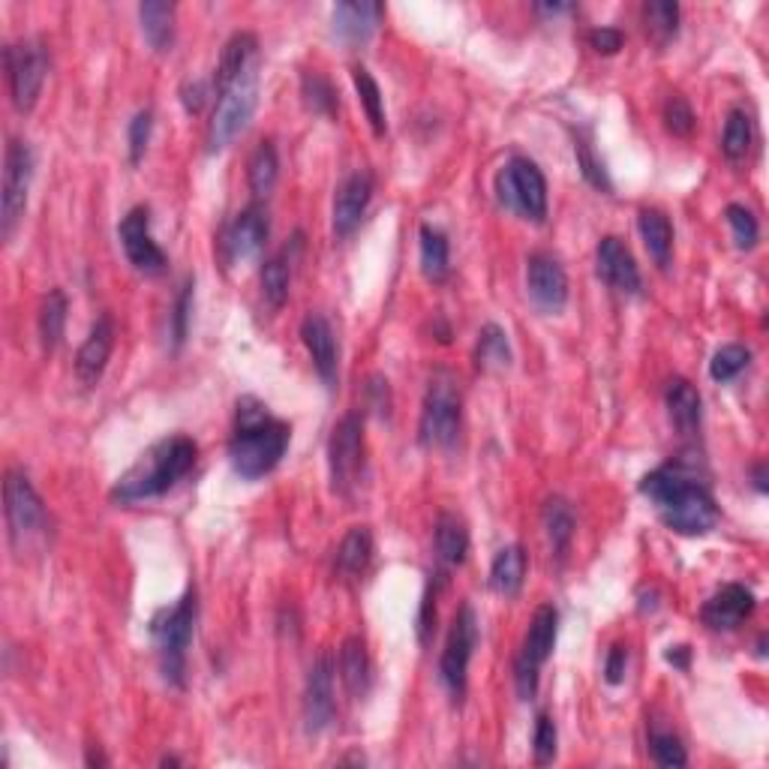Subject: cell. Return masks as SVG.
I'll return each instance as SVG.
<instances>
[{"mask_svg":"<svg viewBox=\"0 0 769 769\" xmlns=\"http://www.w3.org/2000/svg\"><path fill=\"white\" fill-rule=\"evenodd\" d=\"M328 472L331 490L339 497H349L364 476V419L358 412H349L331 433Z\"/></svg>","mask_w":769,"mask_h":769,"instance_id":"cell-12","label":"cell"},{"mask_svg":"<svg viewBox=\"0 0 769 769\" xmlns=\"http://www.w3.org/2000/svg\"><path fill=\"white\" fill-rule=\"evenodd\" d=\"M211 88L214 85H208V81H187L181 88V102H183V109L190 114H199L204 109V102H208V93H211Z\"/></svg>","mask_w":769,"mask_h":769,"instance_id":"cell-52","label":"cell"},{"mask_svg":"<svg viewBox=\"0 0 769 769\" xmlns=\"http://www.w3.org/2000/svg\"><path fill=\"white\" fill-rule=\"evenodd\" d=\"M694 124H698L694 112H691V105L682 97H670L665 102V126H668L673 136L689 138L694 133Z\"/></svg>","mask_w":769,"mask_h":769,"instance_id":"cell-48","label":"cell"},{"mask_svg":"<svg viewBox=\"0 0 769 769\" xmlns=\"http://www.w3.org/2000/svg\"><path fill=\"white\" fill-rule=\"evenodd\" d=\"M433 544H436V559L439 566L454 568L460 566L469 554V530L457 514H439L436 521V532H433Z\"/></svg>","mask_w":769,"mask_h":769,"instance_id":"cell-27","label":"cell"},{"mask_svg":"<svg viewBox=\"0 0 769 769\" xmlns=\"http://www.w3.org/2000/svg\"><path fill=\"white\" fill-rule=\"evenodd\" d=\"M178 764H181L178 758H163V767H178Z\"/></svg>","mask_w":769,"mask_h":769,"instance_id":"cell-59","label":"cell"},{"mask_svg":"<svg viewBox=\"0 0 769 769\" xmlns=\"http://www.w3.org/2000/svg\"><path fill=\"white\" fill-rule=\"evenodd\" d=\"M755 613V592L743 583H727L703 604L701 620L715 632H731Z\"/></svg>","mask_w":769,"mask_h":769,"instance_id":"cell-20","label":"cell"},{"mask_svg":"<svg viewBox=\"0 0 769 769\" xmlns=\"http://www.w3.org/2000/svg\"><path fill=\"white\" fill-rule=\"evenodd\" d=\"M556 722L547 713L535 718V736H532V751H535V764L547 767L556 758Z\"/></svg>","mask_w":769,"mask_h":769,"instance_id":"cell-45","label":"cell"},{"mask_svg":"<svg viewBox=\"0 0 769 769\" xmlns=\"http://www.w3.org/2000/svg\"><path fill=\"white\" fill-rule=\"evenodd\" d=\"M625 665H628V649H625L623 644H616L608 653V665H604V679L611 682V686H620L625 679Z\"/></svg>","mask_w":769,"mask_h":769,"instance_id":"cell-54","label":"cell"},{"mask_svg":"<svg viewBox=\"0 0 769 769\" xmlns=\"http://www.w3.org/2000/svg\"><path fill=\"white\" fill-rule=\"evenodd\" d=\"M544 530H547V538H550L554 554H566L568 544L575 538L577 521L575 511H571V505H568L562 497H554L544 502Z\"/></svg>","mask_w":769,"mask_h":769,"instance_id":"cell-34","label":"cell"},{"mask_svg":"<svg viewBox=\"0 0 769 769\" xmlns=\"http://www.w3.org/2000/svg\"><path fill=\"white\" fill-rule=\"evenodd\" d=\"M277 175H280V159H277V147L274 142H259L253 157H249V192L256 199H268L277 187Z\"/></svg>","mask_w":769,"mask_h":769,"instance_id":"cell-33","label":"cell"},{"mask_svg":"<svg viewBox=\"0 0 769 769\" xmlns=\"http://www.w3.org/2000/svg\"><path fill=\"white\" fill-rule=\"evenodd\" d=\"M34 181V151L22 138H12L3 154V190H0V235L12 238L27 208V192Z\"/></svg>","mask_w":769,"mask_h":769,"instance_id":"cell-11","label":"cell"},{"mask_svg":"<svg viewBox=\"0 0 769 769\" xmlns=\"http://www.w3.org/2000/svg\"><path fill=\"white\" fill-rule=\"evenodd\" d=\"M7 81H10L12 105L19 112H31L40 100V91L48 76V46L43 40H19L3 48Z\"/></svg>","mask_w":769,"mask_h":769,"instance_id":"cell-8","label":"cell"},{"mask_svg":"<svg viewBox=\"0 0 769 769\" xmlns=\"http://www.w3.org/2000/svg\"><path fill=\"white\" fill-rule=\"evenodd\" d=\"M748 361H751V352L746 346H739V343H731V346H722L713 355L710 376H713L715 382H731V379H736V376L746 370Z\"/></svg>","mask_w":769,"mask_h":769,"instance_id":"cell-42","label":"cell"},{"mask_svg":"<svg viewBox=\"0 0 769 769\" xmlns=\"http://www.w3.org/2000/svg\"><path fill=\"white\" fill-rule=\"evenodd\" d=\"M367 397H370V409H376L379 415H388V409H391V388H388V379H382V376H370V382H367Z\"/></svg>","mask_w":769,"mask_h":769,"instance_id":"cell-53","label":"cell"},{"mask_svg":"<svg viewBox=\"0 0 769 769\" xmlns=\"http://www.w3.org/2000/svg\"><path fill=\"white\" fill-rule=\"evenodd\" d=\"M464 431V397L452 370H436L427 382L421 409V442L431 448H454Z\"/></svg>","mask_w":769,"mask_h":769,"instance_id":"cell-5","label":"cell"},{"mask_svg":"<svg viewBox=\"0 0 769 769\" xmlns=\"http://www.w3.org/2000/svg\"><path fill=\"white\" fill-rule=\"evenodd\" d=\"M88 767H105V758H102V755H93L91 751V755H88Z\"/></svg>","mask_w":769,"mask_h":769,"instance_id":"cell-58","label":"cell"},{"mask_svg":"<svg viewBox=\"0 0 769 769\" xmlns=\"http://www.w3.org/2000/svg\"><path fill=\"white\" fill-rule=\"evenodd\" d=\"M256 52H259V40H256V34L241 31V34H235L232 40H229L226 48H223V55H220V64H216L214 79H211L216 97L226 91L229 85H235L247 69H253Z\"/></svg>","mask_w":769,"mask_h":769,"instance_id":"cell-24","label":"cell"},{"mask_svg":"<svg viewBox=\"0 0 769 769\" xmlns=\"http://www.w3.org/2000/svg\"><path fill=\"white\" fill-rule=\"evenodd\" d=\"M301 97H304L310 112L328 114V118L337 112V91H334V85H331L325 76H319V73H304V79H301Z\"/></svg>","mask_w":769,"mask_h":769,"instance_id":"cell-41","label":"cell"},{"mask_svg":"<svg viewBox=\"0 0 769 769\" xmlns=\"http://www.w3.org/2000/svg\"><path fill=\"white\" fill-rule=\"evenodd\" d=\"M575 154H577V166H580V171H583V178H587L592 187L611 192L613 183H611V178H608V169H604V163H601V159L592 154L589 142H577Z\"/></svg>","mask_w":769,"mask_h":769,"instance_id":"cell-46","label":"cell"},{"mask_svg":"<svg viewBox=\"0 0 769 769\" xmlns=\"http://www.w3.org/2000/svg\"><path fill=\"white\" fill-rule=\"evenodd\" d=\"M646 31L656 36L658 43H668L679 31V7L670 0H653L644 10Z\"/></svg>","mask_w":769,"mask_h":769,"instance_id":"cell-40","label":"cell"},{"mask_svg":"<svg viewBox=\"0 0 769 769\" xmlns=\"http://www.w3.org/2000/svg\"><path fill=\"white\" fill-rule=\"evenodd\" d=\"M595 271L604 283L623 294H640V271L634 261L632 249L625 247L620 238H601L595 249Z\"/></svg>","mask_w":769,"mask_h":769,"instance_id":"cell-19","label":"cell"},{"mask_svg":"<svg viewBox=\"0 0 769 769\" xmlns=\"http://www.w3.org/2000/svg\"><path fill=\"white\" fill-rule=\"evenodd\" d=\"M289 261L292 259H286L283 249V253H277V256H271V259L261 265V294H265V301H268L271 310H280L286 304V298H289V283H292Z\"/></svg>","mask_w":769,"mask_h":769,"instance_id":"cell-36","label":"cell"},{"mask_svg":"<svg viewBox=\"0 0 769 769\" xmlns=\"http://www.w3.org/2000/svg\"><path fill=\"white\" fill-rule=\"evenodd\" d=\"M301 339H304L319 376L328 384H334V379H337V339H334L328 319L319 316V313H310L301 322Z\"/></svg>","mask_w":769,"mask_h":769,"instance_id":"cell-23","label":"cell"},{"mask_svg":"<svg viewBox=\"0 0 769 769\" xmlns=\"http://www.w3.org/2000/svg\"><path fill=\"white\" fill-rule=\"evenodd\" d=\"M724 216H727V226H731V232H734L736 247L751 249L755 244H758V235H760L758 216L751 214L746 204H727Z\"/></svg>","mask_w":769,"mask_h":769,"instance_id":"cell-43","label":"cell"},{"mask_svg":"<svg viewBox=\"0 0 769 769\" xmlns=\"http://www.w3.org/2000/svg\"><path fill=\"white\" fill-rule=\"evenodd\" d=\"M433 628H436V587H427L424 592V601H421V613H419V640L427 644L431 640Z\"/></svg>","mask_w":769,"mask_h":769,"instance_id":"cell-50","label":"cell"},{"mask_svg":"<svg viewBox=\"0 0 769 769\" xmlns=\"http://www.w3.org/2000/svg\"><path fill=\"white\" fill-rule=\"evenodd\" d=\"M637 229H640V238H644L646 253L653 256L658 268H668L670 253H673V229H670V220L656 208H644L637 214Z\"/></svg>","mask_w":769,"mask_h":769,"instance_id":"cell-30","label":"cell"},{"mask_svg":"<svg viewBox=\"0 0 769 769\" xmlns=\"http://www.w3.org/2000/svg\"><path fill=\"white\" fill-rule=\"evenodd\" d=\"M649 751L656 758L658 767H686V746L679 743V736L665 734V731H653L649 734Z\"/></svg>","mask_w":769,"mask_h":769,"instance_id":"cell-44","label":"cell"},{"mask_svg":"<svg viewBox=\"0 0 769 769\" xmlns=\"http://www.w3.org/2000/svg\"><path fill=\"white\" fill-rule=\"evenodd\" d=\"M497 196L502 208L532 223H542L547 216V181L532 159L514 157L509 159V166H502L497 175Z\"/></svg>","mask_w":769,"mask_h":769,"instance_id":"cell-9","label":"cell"},{"mask_svg":"<svg viewBox=\"0 0 769 769\" xmlns=\"http://www.w3.org/2000/svg\"><path fill=\"white\" fill-rule=\"evenodd\" d=\"M526 289L532 304L544 313H559L568 301V277L559 259L547 253H532L526 259Z\"/></svg>","mask_w":769,"mask_h":769,"instance_id":"cell-15","label":"cell"},{"mask_svg":"<svg viewBox=\"0 0 769 769\" xmlns=\"http://www.w3.org/2000/svg\"><path fill=\"white\" fill-rule=\"evenodd\" d=\"M382 3L374 0H355V3H337L331 12V34L337 43L349 48L367 46L382 22Z\"/></svg>","mask_w":769,"mask_h":769,"instance_id":"cell-16","label":"cell"},{"mask_svg":"<svg viewBox=\"0 0 769 769\" xmlns=\"http://www.w3.org/2000/svg\"><path fill=\"white\" fill-rule=\"evenodd\" d=\"M334 722V665L328 656H319L307 673L304 727L307 734H322Z\"/></svg>","mask_w":769,"mask_h":769,"instance_id":"cell-17","label":"cell"},{"mask_svg":"<svg viewBox=\"0 0 769 769\" xmlns=\"http://www.w3.org/2000/svg\"><path fill=\"white\" fill-rule=\"evenodd\" d=\"M196 616H199V595H196V587H190L178 604L159 611L151 623V634H154L159 653V670L169 686H183L187 649H190L192 632H196Z\"/></svg>","mask_w":769,"mask_h":769,"instance_id":"cell-4","label":"cell"},{"mask_svg":"<svg viewBox=\"0 0 769 769\" xmlns=\"http://www.w3.org/2000/svg\"><path fill=\"white\" fill-rule=\"evenodd\" d=\"M175 15H178V7L166 3V0H147L138 7L142 34H145L147 46L159 55H166L175 46Z\"/></svg>","mask_w":769,"mask_h":769,"instance_id":"cell-26","label":"cell"},{"mask_svg":"<svg viewBox=\"0 0 769 769\" xmlns=\"http://www.w3.org/2000/svg\"><path fill=\"white\" fill-rule=\"evenodd\" d=\"M665 400H668L670 421H673V427H677L679 433L691 436V433L701 431L703 403H701V394H698V388H694L689 379H679V376L677 379H670Z\"/></svg>","mask_w":769,"mask_h":769,"instance_id":"cell-25","label":"cell"},{"mask_svg":"<svg viewBox=\"0 0 769 769\" xmlns=\"http://www.w3.org/2000/svg\"><path fill=\"white\" fill-rule=\"evenodd\" d=\"M589 46L595 48L599 55H616L623 48V31H616V27H595L589 34Z\"/></svg>","mask_w":769,"mask_h":769,"instance_id":"cell-51","label":"cell"},{"mask_svg":"<svg viewBox=\"0 0 769 769\" xmlns=\"http://www.w3.org/2000/svg\"><path fill=\"white\" fill-rule=\"evenodd\" d=\"M755 487H758L760 493H767V466L764 464L755 466Z\"/></svg>","mask_w":769,"mask_h":769,"instance_id":"cell-56","label":"cell"},{"mask_svg":"<svg viewBox=\"0 0 769 769\" xmlns=\"http://www.w3.org/2000/svg\"><path fill=\"white\" fill-rule=\"evenodd\" d=\"M292 431L289 424L274 419L268 406L256 397H241L235 406V433L229 439L232 469L247 481L274 472L286 457Z\"/></svg>","mask_w":769,"mask_h":769,"instance_id":"cell-2","label":"cell"},{"mask_svg":"<svg viewBox=\"0 0 769 769\" xmlns=\"http://www.w3.org/2000/svg\"><path fill=\"white\" fill-rule=\"evenodd\" d=\"M121 244H124V253L130 265L142 274H159L166 268V253L157 247V241L151 235V211L145 204L133 208L130 214L121 220Z\"/></svg>","mask_w":769,"mask_h":769,"instance_id":"cell-14","label":"cell"},{"mask_svg":"<svg viewBox=\"0 0 769 769\" xmlns=\"http://www.w3.org/2000/svg\"><path fill=\"white\" fill-rule=\"evenodd\" d=\"M370 199H374V178L367 171H355L339 183L337 196H334V235L337 238H349L358 229Z\"/></svg>","mask_w":769,"mask_h":769,"instance_id":"cell-21","label":"cell"},{"mask_svg":"<svg viewBox=\"0 0 769 769\" xmlns=\"http://www.w3.org/2000/svg\"><path fill=\"white\" fill-rule=\"evenodd\" d=\"M640 493L656 505L665 526L679 535H706L718 523V505L691 460L677 457L653 469L640 481Z\"/></svg>","mask_w":769,"mask_h":769,"instance_id":"cell-1","label":"cell"},{"mask_svg":"<svg viewBox=\"0 0 769 769\" xmlns=\"http://www.w3.org/2000/svg\"><path fill=\"white\" fill-rule=\"evenodd\" d=\"M452 261V247L445 232L436 226H421V271L431 283H442L448 277V265Z\"/></svg>","mask_w":769,"mask_h":769,"instance_id":"cell-32","label":"cell"},{"mask_svg":"<svg viewBox=\"0 0 769 769\" xmlns=\"http://www.w3.org/2000/svg\"><path fill=\"white\" fill-rule=\"evenodd\" d=\"M256 105H259V73L253 67L216 97L214 118H211V126H208V151L216 154V151L232 145L244 133V126L249 124Z\"/></svg>","mask_w":769,"mask_h":769,"instance_id":"cell-7","label":"cell"},{"mask_svg":"<svg viewBox=\"0 0 769 769\" xmlns=\"http://www.w3.org/2000/svg\"><path fill=\"white\" fill-rule=\"evenodd\" d=\"M665 658H668V661H670V665H673V668L686 670V668H689L691 649H689V646H670L668 653H665Z\"/></svg>","mask_w":769,"mask_h":769,"instance_id":"cell-55","label":"cell"},{"mask_svg":"<svg viewBox=\"0 0 769 769\" xmlns=\"http://www.w3.org/2000/svg\"><path fill=\"white\" fill-rule=\"evenodd\" d=\"M751 142H755V126H751V118L743 109H734L727 114V124H724L722 136V151L724 157L731 163H743L751 151Z\"/></svg>","mask_w":769,"mask_h":769,"instance_id":"cell-38","label":"cell"},{"mask_svg":"<svg viewBox=\"0 0 769 769\" xmlns=\"http://www.w3.org/2000/svg\"><path fill=\"white\" fill-rule=\"evenodd\" d=\"M568 10H571L568 3H542V7H538V12H547V15H559V12Z\"/></svg>","mask_w":769,"mask_h":769,"instance_id":"cell-57","label":"cell"},{"mask_svg":"<svg viewBox=\"0 0 769 769\" xmlns=\"http://www.w3.org/2000/svg\"><path fill=\"white\" fill-rule=\"evenodd\" d=\"M374 559V535L367 526H352L337 547V571L343 577H358Z\"/></svg>","mask_w":769,"mask_h":769,"instance_id":"cell-31","label":"cell"},{"mask_svg":"<svg viewBox=\"0 0 769 769\" xmlns=\"http://www.w3.org/2000/svg\"><path fill=\"white\" fill-rule=\"evenodd\" d=\"M556 632H559V613L554 604H542L535 616H532L526 637H523L521 653L514 661V686L521 701H532L538 691V673H542L544 661L550 658L556 646Z\"/></svg>","mask_w":769,"mask_h":769,"instance_id":"cell-10","label":"cell"},{"mask_svg":"<svg viewBox=\"0 0 769 769\" xmlns=\"http://www.w3.org/2000/svg\"><path fill=\"white\" fill-rule=\"evenodd\" d=\"M151 130H154V112L151 109H142V112L130 121V133H126V142H130V163L138 166L142 157H145L147 142H151Z\"/></svg>","mask_w":769,"mask_h":769,"instance_id":"cell-47","label":"cell"},{"mask_svg":"<svg viewBox=\"0 0 769 769\" xmlns=\"http://www.w3.org/2000/svg\"><path fill=\"white\" fill-rule=\"evenodd\" d=\"M196 460H199V445L190 436H169L157 442L138 457L136 466L126 469V476L114 484L112 499L121 505H133L163 497L190 472Z\"/></svg>","mask_w":769,"mask_h":769,"instance_id":"cell-3","label":"cell"},{"mask_svg":"<svg viewBox=\"0 0 769 769\" xmlns=\"http://www.w3.org/2000/svg\"><path fill=\"white\" fill-rule=\"evenodd\" d=\"M3 514H7V535L10 547L24 556V547L43 542L48 532V511L43 499L22 469H10L3 481Z\"/></svg>","mask_w":769,"mask_h":769,"instance_id":"cell-6","label":"cell"},{"mask_svg":"<svg viewBox=\"0 0 769 769\" xmlns=\"http://www.w3.org/2000/svg\"><path fill=\"white\" fill-rule=\"evenodd\" d=\"M268 214L261 204H249L244 208L235 223L226 229V238H223V247H226V259L229 261H247L256 259L268 241Z\"/></svg>","mask_w":769,"mask_h":769,"instance_id":"cell-18","label":"cell"},{"mask_svg":"<svg viewBox=\"0 0 769 769\" xmlns=\"http://www.w3.org/2000/svg\"><path fill=\"white\" fill-rule=\"evenodd\" d=\"M523 580H526V554H523L521 544H511V547H502L490 566V589L505 595V599H514L523 589Z\"/></svg>","mask_w":769,"mask_h":769,"instance_id":"cell-28","label":"cell"},{"mask_svg":"<svg viewBox=\"0 0 769 769\" xmlns=\"http://www.w3.org/2000/svg\"><path fill=\"white\" fill-rule=\"evenodd\" d=\"M67 294L60 289H52V292L43 298V307H40V343H43V352H55L60 337H64V325H67Z\"/></svg>","mask_w":769,"mask_h":769,"instance_id":"cell-35","label":"cell"},{"mask_svg":"<svg viewBox=\"0 0 769 769\" xmlns=\"http://www.w3.org/2000/svg\"><path fill=\"white\" fill-rule=\"evenodd\" d=\"M352 81H355V91L361 97V105L364 112H367V121L374 126V133L376 136H384V126H388L384 124V100L379 85H376V79L370 76V69L355 64V67H352Z\"/></svg>","mask_w":769,"mask_h":769,"instance_id":"cell-39","label":"cell"},{"mask_svg":"<svg viewBox=\"0 0 769 769\" xmlns=\"http://www.w3.org/2000/svg\"><path fill=\"white\" fill-rule=\"evenodd\" d=\"M476 646L478 616L469 604H464V608L457 611V616H454L452 632H448V640H445L439 661V677L454 701H460L466 694V677H469V661H472Z\"/></svg>","mask_w":769,"mask_h":769,"instance_id":"cell-13","label":"cell"},{"mask_svg":"<svg viewBox=\"0 0 769 769\" xmlns=\"http://www.w3.org/2000/svg\"><path fill=\"white\" fill-rule=\"evenodd\" d=\"M190 310H192V280H187L175 301V316H171V337H175V349H181L187 339V328H190Z\"/></svg>","mask_w":769,"mask_h":769,"instance_id":"cell-49","label":"cell"},{"mask_svg":"<svg viewBox=\"0 0 769 769\" xmlns=\"http://www.w3.org/2000/svg\"><path fill=\"white\" fill-rule=\"evenodd\" d=\"M114 349V319L109 313H102L93 322L91 334L81 343L79 355H76V376L81 384H97L105 374V364L112 358Z\"/></svg>","mask_w":769,"mask_h":769,"instance_id":"cell-22","label":"cell"},{"mask_svg":"<svg viewBox=\"0 0 769 769\" xmlns=\"http://www.w3.org/2000/svg\"><path fill=\"white\" fill-rule=\"evenodd\" d=\"M476 364L481 370H505L511 367V346L509 334L499 325H484L478 334Z\"/></svg>","mask_w":769,"mask_h":769,"instance_id":"cell-37","label":"cell"},{"mask_svg":"<svg viewBox=\"0 0 769 769\" xmlns=\"http://www.w3.org/2000/svg\"><path fill=\"white\" fill-rule=\"evenodd\" d=\"M339 677L352 698H364L370 689V656L361 637H346L339 646Z\"/></svg>","mask_w":769,"mask_h":769,"instance_id":"cell-29","label":"cell"}]
</instances>
